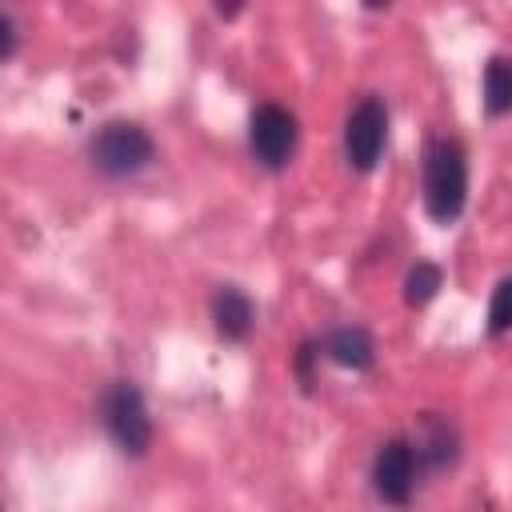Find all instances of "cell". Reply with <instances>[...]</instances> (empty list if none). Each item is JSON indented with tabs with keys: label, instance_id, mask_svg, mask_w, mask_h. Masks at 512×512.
<instances>
[{
	"label": "cell",
	"instance_id": "5",
	"mask_svg": "<svg viewBox=\"0 0 512 512\" xmlns=\"http://www.w3.org/2000/svg\"><path fill=\"white\" fill-rule=\"evenodd\" d=\"M388 140V108L380 96H360L344 120V160L356 172H372Z\"/></svg>",
	"mask_w": 512,
	"mask_h": 512
},
{
	"label": "cell",
	"instance_id": "10",
	"mask_svg": "<svg viewBox=\"0 0 512 512\" xmlns=\"http://www.w3.org/2000/svg\"><path fill=\"white\" fill-rule=\"evenodd\" d=\"M484 112L488 116L512 112V60L508 56H492L484 64Z\"/></svg>",
	"mask_w": 512,
	"mask_h": 512
},
{
	"label": "cell",
	"instance_id": "14",
	"mask_svg": "<svg viewBox=\"0 0 512 512\" xmlns=\"http://www.w3.org/2000/svg\"><path fill=\"white\" fill-rule=\"evenodd\" d=\"M16 24H12V16L8 12H0V60H12L16 56Z\"/></svg>",
	"mask_w": 512,
	"mask_h": 512
},
{
	"label": "cell",
	"instance_id": "2",
	"mask_svg": "<svg viewBox=\"0 0 512 512\" xmlns=\"http://www.w3.org/2000/svg\"><path fill=\"white\" fill-rule=\"evenodd\" d=\"M88 156H92L96 172H104L112 180H124V176L144 172L156 160V144H152V136L140 124L108 120L104 128H96V136L88 144Z\"/></svg>",
	"mask_w": 512,
	"mask_h": 512
},
{
	"label": "cell",
	"instance_id": "1",
	"mask_svg": "<svg viewBox=\"0 0 512 512\" xmlns=\"http://www.w3.org/2000/svg\"><path fill=\"white\" fill-rule=\"evenodd\" d=\"M468 200V156L452 136H436L424 148V208L436 224H452Z\"/></svg>",
	"mask_w": 512,
	"mask_h": 512
},
{
	"label": "cell",
	"instance_id": "12",
	"mask_svg": "<svg viewBox=\"0 0 512 512\" xmlns=\"http://www.w3.org/2000/svg\"><path fill=\"white\" fill-rule=\"evenodd\" d=\"M504 332H512V276H504L488 300V336H504Z\"/></svg>",
	"mask_w": 512,
	"mask_h": 512
},
{
	"label": "cell",
	"instance_id": "13",
	"mask_svg": "<svg viewBox=\"0 0 512 512\" xmlns=\"http://www.w3.org/2000/svg\"><path fill=\"white\" fill-rule=\"evenodd\" d=\"M320 360V344L316 340H304L300 348H296V376H300V384L304 388H312V364Z\"/></svg>",
	"mask_w": 512,
	"mask_h": 512
},
{
	"label": "cell",
	"instance_id": "6",
	"mask_svg": "<svg viewBox=\"0 0 512 512\" xmlns=\"http://www.w3.org/2000/svg\"><path fill=\"white\" fill-rule=\"evenodd\" d=\"M416 472H420V464H416L412 444L408 440H388V444H380V452L372 460V488L384 504L404 508L412 500Z\"/></svg>",
	"mask_w": 512,
	"mask_h": 512
},
{
	"label": "cell",
	"instance_id": "7",
	"mask_svg": "<svg viewBox=\"0 0 512 512\" xmlns=\"http://www.w3.org/2000/svg\"><path fill=\"white\" fill-rule=\"evenodd\" d=\"M412 452H416V464H420V468L440 472V468H448V464L460 456V436H456V428H452L444 416L424 412V416L416 420Z\"/></svg>",
	"mask_w": 512,
	"mask_h": 512
},
{
	"label": "cell",
	"instance_id": "3",
	"mask_svg": "<svg viewBox=\"0 0 512 512\" xmlns=\"http://www.w3.org/2000/svg\"><path fill=\"white\" fill-rule=\"evenodd\" d=\"M100 424L108 428V436L116 440V448L124 456H144L152 448V416H148V404H144L140 388L128 384V380H112L100 392Z\"/></svg>",
	"mask_w": 512,
	"mask_h": 512
},
{
	"label": "cell",
	"instance_id": "11",
	"mask_svg": "<svg viewBox=\"0 0 512 512\" xmlns=\"http://www.w3.org/2000/svg\"><path fill=\"white\" fill-rule=\"evenodd\" d=\"M440 284H444L440 264H432V260H416V264L408 268V276H404V300H408L412 308H424V304L440 292Z\"/></svg>",
	"mask_w": 512,
	"mask_h": 512
},
{
	"label": "cell",
	"instance_id": "4",
	"mask_svg": "<svg viewBox=\"0 0 512 512\" xmlns=\"http://www.w3.org/2000/svg\"><path fill=\"white\" fill-rule=\"evenodd\" d=\"M296 136H300V128H296V116L288 108H280L272 100H264V104L252 108V120H248V152H252V160L260 168H268V172L288 168V160L296 152Z\"/></svg>",
	"mask_w": 512,
	"mask_h": 512
},
{
	"label": "cell",
	"instance_id": "8",
	"mask_svg": "<svg viewBox=\"0 0 512 512\" xmlns=\"http://www.w3.org/2000/svg\"><path fill=\"white\" fill-rule=\"evenodd\" d=\"M212 324L224 340H248L252 324H256V308L248 300V292H240L236 284H224L216 296H212Z\"/></svg>",
	"mask_w": 512,
	"mask_h": 512
},
{
	"label": "cell",
	"instance_id": "9",
	"mask_svg": "<svg viewBox=\"0 0 512 512\" xmlns=\"http://www.w3.org/2000/svg\"><path fill=\"white\" fill-rule=\"evenodd\" d=\"M324 352H328L332 364L352 368V372H368V368L376 364V344H372L368 328H360V324H340V328H332V332L324 336Z\"/></svg>",
	"mask_w": 512,
	"mask_h": 512
}]
</instances>
